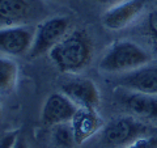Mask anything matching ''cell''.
Listing matches in <instances>:
<instances>
[{
  "mask_svg": "<svg viewBox=\"0 0 157 148\" xmlns=\"http://www.w3.org/2000/svg\"><path fill=\"white\" fill-rule=\"evenodd\" d=\"M143 34L157 51V7L147 14L143 24Z\"/></svg>",
  "mask_w": 157,
  "mask_h": 148,
  "instance_id": "15",
  "label": "cell"
},
{
  "mask_svg": "<svg viewBox=\"0 0 157 148\" xmlns=\"http://www.w3.org/2000/svg\"><path fill=\"white\" fill-rule=\"evenodd\" d=\"M20 68L11 56H0V97H8L16 91Z\"/></svg>",
  "mask_w": 157,
  "mask_h": 148,
  "instance_id": "13",
  "label": "cell"
},
{
  "mask_svg": "<svg viewBox=\"0 0 157 148\" xmlns=\"http://www.w3.org/2000/svg\"><path fill=\"white\" fill-rule=\"evenodd\" d=\"M94 2L98 3V4H102V6H109V7H111V6H114V4L122 2V0H94Z\"/></svg>",
  "mask_w": 157,
  "mask_h": 148,
  "instance_id": "18",
  "label": "cell"
},
{
  "mask_svg": "<svg viewBox=\"0 0 157 148\" xmlns=\"http://www.w3.org/2000/svg\"><path fill=\"white\" fill-rule=\"evenodd\" d=\"M71 21L66 16L47 17L37 24L34 29V38L28 56L37 59L48 54L70 32Z\"/></svg>",
  "mask_w": 157,
  "mask_h": 148,
  "instance_id": "4",
  "label": "cell"
},
{
  "mask_svg": "<svg viewBox=\"0 0 157 148\" xmlns=\"http://www.w3.org/2000/svg\"><path fill=\"white\" fill-rule=\"evenodd\" d=\"M51 62L60 72L80 73L93 58V42L85 29H73L48 53Z\"/></svg>",
  "mask_w": 157,
  "mask_h": 148,
  "instance_id": "1",
  "label": "cell"
},
{
  "mask_svg": "<svg viewBox=\"0 0 157 148\" xmlns=\"http://www.w3.org/2000/svg\"><path fill=\"white\" fill-rule=\"evenodd\" d=\"M153 126L130 114L111 119L101 130V143L106 148H127L141 138L156 135Z\"/></svg>",
  "mask_w": 157,
  "mask_h": 148,
  "instance_id": "3",
  "label": "cell"
},
{
  "mask_svg": "<svg viewBox=\"0 0 157 148\" xmlns=\"http://www.w3.org/2000/svg\"><path fill=\"white\" fill-rule=\"evenodd\" d=\"M127 148H157V134L141 138Z\"/></svg>",
  "mask_w": 157,
  "mask_h": 148,
  "instance_id": "16",
  "label": "cell"
},
{
  "mask_svg": "<svg viewBox=\"0 0 157 148\" xmlns=\"http://www.w3.org/2000/svg\"><path fill=\"white\" fill-rule=\"evenodd\" d=\"M60 92L81 109H97L101 102L100 91L90 79H72L62 84Z\"/></svg>",
  "mask_w": 157,
  "mask_h": 148,
  "instance_id": "10",
  "label": "cell"
},
{
  "mask_svg": "<svg viewBox=\"0 0 157 148\" xmlns=\"http://www.w3.org/2000/svg\"><path fill=\"white\" fill-rule=\"evenodd\" d=\"M17 132H7L0 138V148H13L17 140Z\"/></svg>",
  "mask_w": 157,
  "mask_h": 148,
  "instance_id": "17",
  "label": "cell"
},
{
  "mask_svg": "<svg viewBox=\"0 0 157 148\" xmlns=\"http://www.w3.org/2000/svg\"><path fill=\"white\" fill-rule=\"evenodd\" d=\"M148 0H122L102 14V25L109 30H122L144 12Z\"/></svg>",
  "mask_w": 157,
  "mask_h": 148,
  "instance_id": "8",
  "label": "cell"
},
{
  "mask_svg": "<svg viewBox=\"0 0 157 148\" xmlns=\"http://www.w3.org/2000/svg\"><path fill=\"white\" fill-rule=\"evenodd\" d=\"M52 139L55 144L60 148H72L76 144L73 138L71 123H62V125L52 126Z\"/></svg>",
  "mask_w": 157,
  "mask_h": 148,
  "instance_id": "14",
  "label": "cell"
},
{
  "mask_svg": "<svg viewBox=\"0 0 157 148\" xmlns=\"http://www.w3.org/2000/svg\"><path fill=\"white\" fill-rule=\"evenodd\" d=\"M118 103L130 115L157 127V96L122 89L115 95Z\"/></svg>",
  "mask_w": 157,
  "mask_h": 148,
  "instance_id": "6",
  "label": "cell"
},
{
  "mask_svg": "<svg viewBox=\"0 0 157 148\" xmlns=\"http://www.w3.org/2000/svg\"><path fill=\"white\" fill-rule=\"evenodd\" d=\"M42 13L41 0H0V28L30 25Z\"/></svg>",
  "mask_w": 157,
  "mask_h": 148,
  "instance_id": "5",
  "label": "cell"
},
{
  "mask_svg": "<svg viewBox=\"0 0 157 148\" xmlns=\"http://www.w3.org/2000/svg\"><path fill=\"white\" fill-rule=\"evenodd\" d=\"M52 2H63V0H52Z\"/></svg>",
  "mask_w": 157,
  "mask_h": 148,
  "instance_id": "21",
  "label": "cell"
},
{
  "mask_svg": "<svg viewBox=\"0 0 157 148\" xmlns=\"http://www.w3.org/2000/svg\"><path fill=\"white\" fill-rule=\"evenodd\" d=\"M80 109L62 92L51 93L46 98L41 113V121L46 126H56L62 123H70L77 110Z\"/></svg>",
  "mask_w": 157,
  "mask_h": 148,
  "instance_id": "9",
  "label": "cell"
},
{
  "mask_svg": "<svg viewBox=\"0 0 157 148\" xmlns=\"http://www.w3.org/2000/svg\"><path fill=\"white\" fill-rule=\"evenodd\" d=\"M152 55L134 41H117L102 55L98 68L106 73H127L149 64Z\"/></svg>",
  "mask_w": 157,
  "mask_h": 148,
  "instance_id": "2",
  "label": "cell"
},
{
  "mask_svg": "<svg viewBox=\"0 0 157 148\" xmlns=\"http://www.w3.org/2000/svg\"><path fill=\"white\" fill-rule=\"evenodd\" d=\"M70 123L76 144H82L104 127V122L97 113V109H81L80 107Z\"/></svg>",
  "mask_w": 157,
  "mask_h": 148,
  "instance_id": "12",
  "label": "cell"
},
{
  "mask_svg": "<svg viewBox=\"0 0 157 148\" xmlns=\"http://www.w3.org/2000/svg\"><path fill=\"white\" fill-rule=\"evenodd\" d=\"M13 148H29V147H28L26 142L22 138H17V140H16V143H14Z\"/></svg>",
  "mask_w": 157,
  "mask_h": 148,
  "instance_id": "19",
  "label": "cell"
},
{
  "mask_svg": "<svg viewBox=\"0 0 157 148\" xmlns=\"http://www.w3.org/2000/svg\"><path fill=\"white\" fill-rule=\"evenodd\" d=\"M117 84L122 89L157 96V66L145 64L137 70L123 73Z\"/></svg>",
  "mask_w": 157,
  "mask_h": 148,
  "instance_id": "11",
  "label": "cell"
},
{
  "mask_svg": "<svg viewBox=\"0 0 157 148\" xmlns=\"http://www.w3.org/2000/svg\"><path fill=\"white\" fill-rule=\"evenodd\" d=\"M2 115H3V110H2V105H0V119H2Z\"/></svg>",
  "mask_w": 157,
  "mask_h": 148,
  "instance_id": "20",
  "label": "cell"
},
{
  "mask_svg": "<svg viewBox=\"0 0 157 148\" xmlns=\"http://www.w3.org/2000/svg\"><path fill=\"white\" fill-rule=\"evenodd\" d=\"M34 29L32 25L0 28V53L6 56H22L30 51Z\"/></svg>",
  "mask_w": 157,
  "mask_h": 148,
  "instance_id": "7",
  "label": "cell"
}]
</instances>
